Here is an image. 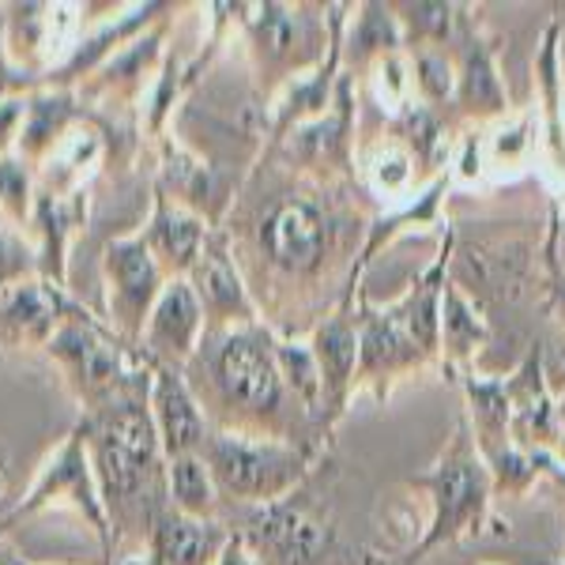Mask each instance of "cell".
<instances>
[{"mask_svg":"<svg viewBox=\"0 0 565 565\" xmlns=\"http://www.w3.org/2000/svg\"><path fill=\"white\" fill-rule=\"evenodd\" d=\"M509 399V434L513 445L527 457H554L562 449L558 412H554V392L546 385L543 354L532 351L513 377L501 381Z\"/></svg>","mask_w":565,"mask_h":565,"instance_id":"cell-7","label":"cell"},{"mask_svg":"<svg viewBox=\"0 0 565 565\" xmlns=\"http://www.w3.org/2000/svg\"><path fill=\"white\" fill-rule=\"evenodd\" d=\"M554 412H558V430H562V445H565V388L554 396Z\"/></svg>","mask_w":565,"mask_h":565,"instance_id":"cell-29","label":"cell"},{"mask_svg":"<svg viewBox=\"0 0 565 565\" xmlns=\"http://www.w3.org/2000/svg\"><path fill=\"white\" fill-rule=\"evenodd\" d=\"M309 457L282 441H249V437H215L207 449L215 487L253 501H279L306 476Z\"/></svg>","mask_w":565,"mask_h":565,"instance_id":"cell-3","label":"cell"},{"mask_svg":"<svg viewBox=\"0 0 565 565\" xmlns=\"http://www.w3.org/2000/svg\"><path fill=\"white\" fill-rule=\"evenodd\" d=\"M226 551V535L215 524H204L196 516H167L154 540L159 565H218Z\"/></svg>","mask_w":565,"mask_h":565,"instance_id":"cell-12","label":"cell"},{"mask_svg":"<svg viewBox=\"0 0 565 565\" xmlns=\"http://www.w3.org/2000/svg\"><path fill=\"white\" fill-rule=\"evenodd\" d=\"M0 565H12V562H0Z\"/></svg>","mask_w":565,"mask_h":565,"instance_id":"cell-30","label":"cell"},{"mask_svg":"<svg viewBox=\"0 0 565 565\" xmlns=\"http://www.w3.org/2000/svg\"><path fill=\"white\" fill-rule=\"evenodd\" d=\"M57 298L45 295V290L39 287H23L12 295V302H8L4 317L8 324H20V328H42L45 321H50L53 313H57Z\"/></svg>","mask_w":565,"mask_h":565,"instance_id":"cell-23","label":"cell"},{"mask_svg":"<svg viewBox=\"0 0 565 565\" xmlns=\"http://www.w3.org/2000/svg\"><path fill=\"white\" fill-rule=\"evenodd\" d=\"M412 490H423L430 498V527L426 535L412 546L407 562L426 558L437 546L479 540L494 521V479H490L487 463H482L476 437H471L468 418H460L452 430L449 445L441 449V457L434 460L430 471L407 479Z\"/></svg>","mask_w":565,"mask_h":565,"instance_id":"cell-1","label":"cell"},{"mask_svg":"<svg viewBox=\"0 0 565 565\" xmlns=\"http://www.w3.org/2000/svg\"><path fill=\"white\" fill-rule=\"evenodd\" d=\"M200 223L193 215H181V212H162L159 226H154V242L159 249L167 253L170 260L181 264V268H193L200 257Z\"/></svg>","mask_w":565,"mask_h":565,"instance_id":"cell-22","label":"cell"},{"mask_svg":"<svg viewBox=\"0 0 565 565\" xmlns=\"http://www.w3.org/2000/svg\"><path fill=\"white\" fill-rule=\"evenodd\" d=\"M340 238V218L313 196H282L260 223V249L282 276H317Z\"/></svg>","mask_w":565,"mask_h":565,"instance_id":"cell-2","label":"cell"},{"mask_svg":"<svg viewBox=\"0 0 565 565\" xmlns=\"http://www.w3.org/2000/svg\"><path fill=\"white\" fill-rule=\"evenodd\" d=\"M535 90H540V103H543L551 167L558 170V174H565V117H562L565 79L558 68V23H551L543 34V50H540V61H535Z\"/></svg>","mask_w":565,"mask_h":565,"instance_id":"cell-14","label":"cell"},{"mask_svg":"<svg viewBox=\"0 0 565 565\" xmlns=\"http://www.w3.org/2000/svg\"><path fill=\"white\" fill-rule=\"evenodd\" d=\"M452 65H457V95H452V106L463 121H494V117L509 114V95L505 84L498 76L494 65V50L490 42L479 34L476 15H468L460 8L457 20V34L449 42Z\"/></svg>","mask_w":565,"mask_h":565,"instance_id":"cell-6","label":"cell"},{"mask_svg":"<svg viewBox=\"0 0 565 565\" xmlns=\"http://www.w3.org/2000/svg\"><path fill=\"white\" fill-rule=\"evenodd\" d=\"M218 388L231 404H238L245 415L279 418L287 407V396H295L282 381L276 348L257 332H231L218 343L215 354ZM298 399V396H295ZM302 404V399H298Z\"/></svg>","mask_w":565,"mask_h":565,"instance_id":"cell-4","label":"cell"},{"mask_svg":"<svg viewBox=\"0 0 565 565\" xmlns=\"http://www.w3.org/2000/svg\"><path fill=\"white\" fill-rule=\"evenodd\" d=\"M532 121H516V125H505V129H498L494 136H490L487 151L494 154V159H505V162H516L521 154L527 151V143H532Z\"/></svg>","mask_w":565,"mask_h":565,"instance_id":"cell-24","label":"cell"},{"mask_svg":"<svg viewBox=\"0 0 565 565\" xmlns=\"http://www.w3.org/2000/svg\"><path fill=\"white\" fill-rule=\"evenodd\" d=\"M354 12L359 15H354V31L348 39L354 72H373L385 57L404 53V34H399L392 4H359Z\"/></svg>","mask_w":565,"mask_h":565,"instance_id":"cell-13","label":"cell"},{"mask_svg":"<svg viewBox=\"0 0 565 565\" xmlns=\"http://www.w3.org/2000/svg\"><path fill=\"white\" fill-rule=\"evenodd\" d=\"M218 565H257V562H253L238 543H231V546L223 551V558H218Z\"/></svg>","mask_w":565,"mask_h":565,"instance_id":"cell-27","label":"cell"},{"mask_svg":"<svg viewBox=\"0 0 565 565\" xmlns=\"http://www.w3.org/2000/svg\"><path fill=\"white\" fill-rule=\"evenodd\" d=\"M154 418H159V437L170 457H193L204 445V418H200L193 396L178 381V373H159L154 385Z\"/></svg>","mask_w":565,"mask_h":565,"instance_id":"cell-10","label":"cell"},{"mask_svg":"<svg viewBox=\"0 0 565 565\" xmlns=\"http://www.w3.org/2000/svg\"><path fill=\"white\" fill-rule=\"evenodd\" d=\"M193 276H196V298L215 317H223V321H249L253 317L249 298H245L242 282L223 253H200L193 264Z\"/></svg>","mask_w":565,"mask_h":565,"instance_id":"cell-15","label":"cell"},{"mask_svg":"<svg viewBox=\"0 0 565 565\" xmlns=\"http://www.w3.org/2000/svg\"><path fill=\"white\" fill-rule=\"evenodd\" d=\"M415 154L407 151V143L396 132H385V140L377 143V151L366 159L370 178L377 181L381 193H404L415 178Z\"/></svg>","mask_w":565,"mask_h":565,"instance_id":"cell-20","label":"cell"},{"mask_svg":"<svg viewBox=\"0 0 565 565\" xmlns=\"http://www.w3.org/2000/svg\"><path fill=\"white\" fill-rule=\"evenodd\" d=\"M309 351H313V362L321 370L328 423H335L348 412V399L354 396V373H359V324H354L351 302H343L332 317H324V324L313 332Z\"/></svg>","mask_w":565,"mask_h":565,"instance_id":"cell-8","label":"cell"},{"mask_svg":"<svg viewBox=\"0 0 565 565\" xmlns=\"http://www.w3.org/2000/svg\"><path fill=\"white\" fill-rule=\"evenodd\" d=\"M354 324H359V373H354V392L373 388V396L385 399L396 381L407 373L426 366V351L418 348L404 324L388 313V309H373L366 298L354 309Z\"/></svg>","mask_w":565,"mask_h":565,"instance_id":"cell-5","label":"cell"},{"mask_svg":"<svg viewBox=\"0 0 565 565\" xmlns=\"http://www.w3.org/2000/svg\"><path fill=\"white\" fill-rule=\"evenodd\" d=\"M407 65H412V90L418 103L430 109L452 106V95H457V65H452L449 45L445 50L407 53Z\"/></svg>","mask_w":565,"mask_h":565,"instance_id":"cell-18","label":"cell"},{"mask_svg":"<svg viewBox=\"0 0 565 565\" xmlns=\"http://www.w3.org/2000/svg\"><path fill=\"white\" fill-rule=\"evenodd\" d=\"M114 268H117V282L121 290L132 298V306H143L154 295V282H159V271H154V260L148 257L140 242L117 245L114 249Z\"/></svg>","mask_w":565,"mask_h":565,"instance_id":"cell-21","label":"cell"},{"mask_svg":"<svg viewBox=\"0 0 565 565\" xmlns=\"http://www.w3.org/2000/svg\"><path fill=\"white\" fill-rule=\"evenodd\" d=\"M449 257H452V234L445 238V253L426 268V276L396 306H388V313L404 324V332L426 351L430 362L441 359V298L445 287H449Z\"/></svg>","mask_w":565,"mask_h":565,"instance_id":"cell-9","label":"cell"},{"mask_svg":"<svg viewBox=\"0 0 565 565\" xmlns=\"http://www.w3.org/2000/svg\"><path fill=\"white\" fill-rule=\"evenodd\" d=\"M546 264H551V279H546V298H551V309L558 313V321L565 328V276H562L558 264H554L551 245H546Z\"/></svg>","mask_w":565,"mask_h":565,"instance_id":"cell-25","label":"cell"},{"mask_svg":"<svg viewBox=\"0 0 565 565\" xmlns=\"http://www.w3.org/2000/svg\"><path fill=\"white\" fill-rule=\"evenodd\" d=\"M487 340H490V324L482 321V313L463 295L460 282L449 279L441 298V366L463 370Z\"/></svg>","mask_w":565,"mask_h":565,"instance_id":"cell-11","label":"cell"},{"mask_svg":"<svg viewBox=\"0 0 565 565\" xmlns=\"http://www.w3.org/2000/svg\"><path fill=\"white\" fill-rule=\"evenodd\" d=\"M170 487H174V501L181 505L185 516H196L204 513L207 505L215 501V479H212V468H207L204 457H178L174 460V471H170Z\"/></svg>","mask_w":565,"mask_h":565,"instance_id":"cell-19","label":"cell"},{"mask_svg":"<svg viewBox=\"0 0 565 565\" xmlns=\"http://www.w3.org/2000/svg\"><path fill=\"white\" fill-rule=\"evenodd\" d=\"M404 34V53L415 50H445L457 34L460 8L457 4H392Z\"/></svg>","mask_w":565,"mask_h":565,"instance_id":"cell-17","label":"cell"},{"mask_svg":"<svg viewBox=\"0 0 565 565\" xmlns=\"http://www.w3.org/2000/svg\"><path fill=\"white\" fill-rule=\"evenodd\" d=\"M196 332H200V298L193 295V287L174 282V287H167V295L159 298V309H154V321H151L154 343H162L170 354L185 359L196 343Z\"/></svg>","mask_w":565,"mask_h":565,"instance_id":"cell-16","label":"cell"},{"mask_svg":"<svg viewBox=\"0 0 565 565\" xmlns=\"http://www.w3.org/2000/svg\"><path fill=\"white\" fill-rule=\"evenodd\" d=\"M546 245H551L554 264H558L562 276H565V218H562L558 207H554V212H551V238H546Z\"/></svg>","mask_w":565,"mask_h":565,"instance_id":"cell-26","label":"cell"},{"mask_svg":"<svg viewBox=\"0 0 565 565\" xmlns=\"http://www.w3.org/2000/svg\"><path fill=\"white\" fill-rule=\"evenodd\" d=\"M12 257H15V249L8 245V238H0V279H4L8 268H12Z\"/></svg>","mask_w":565,"mask_h":565,"instance_id":"cell-28","label":"cell"}]
</instances>
